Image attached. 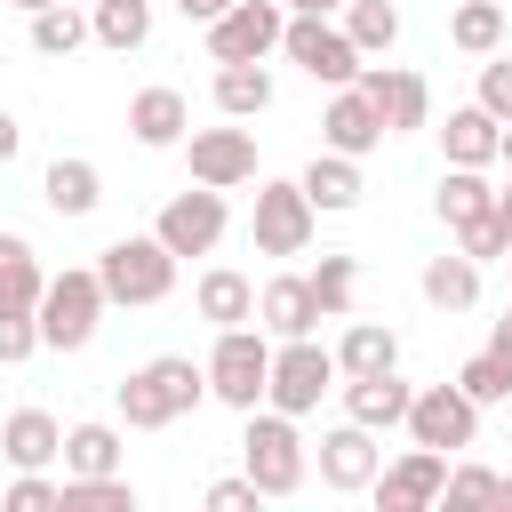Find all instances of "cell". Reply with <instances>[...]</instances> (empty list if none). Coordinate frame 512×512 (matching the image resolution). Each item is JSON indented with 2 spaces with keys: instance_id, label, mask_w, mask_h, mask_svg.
<instances>
[{
  "instance_id": "1",
  "label": "cell",
  "mask_w": 512,
  "mask_h": 512,
  "mask_svg": "<svg viewBox=\"0 0 512 512\" xmlns=\"http://www.w3.org/2000/svg\"><path fill=\"white\" fill-rule=\"evenodd\" d=\"M200 400H208V368L192 352H160V360H144V368L120 376V424L128 432H168Z\"/></svg>"
},
{
  "instance_id": "2",
  "label": "cell",
  "mask_w": 512,
  "mask_h": 512,
  "mask_svg": "<svg viewBox=\"0 0 512 512\" xmlns=\"http://www.w3.org/2000/svg\"><path fill=\"white\" fill-rule=\"evenodd\" d=\"M32 312H40V352H88L112 304H104L96 264H64V272H48V288H40Z\"/></svg>"
},
{
  "instance_id": "3",
  "label": "cell",
  "mask_w": 512,
  "mask_h": 512,
  "mask_svg": "<svg viewBox=\"0 0 512 512\" xmlns=\"http://www.w3.org/2000/svg\"><path fill=\"white\" fill-rule=\"evenodd\" d=\"M208 400H224L232 416H248V408H264V376H272V336L264 328H216V344H208Z\"/></svg>"
},
{
  "instance_id": "4",
  "label": "cell",
  "mask_w": 512,
  "mask_h": 512,
  "mask_svg": "<svg viewBox=\"0 0 512 512\" xmlns=\"http://www.w3.org/2000/svg\"><path fill=\"white\" fill-rule=\"evenodd\" d=\"M240 472H248L264 496H296V488H304V472H312L296 416H280V408H248V432H240Z\"/></svg>"
},
{
  "instance_id": "5",
  "label": "cell",
  "mask_w": 512,
  "mask_h": 512,
  "mask_svg": "<svg viewBox=\"0 0 512 512\" xmlns=\"http://www.w3.org/2000/svg\"><path fill=\"white\" fill-rule=\"evenodd\" d=\"M96 280H104V304H160L176 288V256L152 240V232H120L104 256H96Z\"/></svg>"
},
{
  "instance_id": "6",
  "label": "cell",
  "mask_w": 512,
  "mask_h": 512,
  "mask_svg": "<svg viewBox=\"0 0 512 512\" xmlns=\"http://www.w3.org/2000/svg\"><path fill=\"white\" fill-rule=\"evenodd\" d=\"M336 392V352L320 336H280L272 344V376H264V408L280 416H312Z\"/></svg>"
},
{
  "instance_id": "7",
  "label": "cell",
  "mask_w": 512,
  "mask_h": 512,
  "mask_svg": "<svg viewBox=\"0 0 512 512\" xmlns=\"http://www.w3.org/2000/svg\"><path fill=\"white\" fill-rule=\"evenodd\" d=\"M248 232H256V256H304L312 232H320V208L304 200L296 176H256V216H248Z\"/></svg>"
},
{
  "instance_id": "8",
  "label": "cell",
  "mask_w": 512,
  "mask_h": 512,
  "mask_svg": "<svg viewBox=\"0 0 512 512\" xmlns=\"http://www.w3.org/2000/svg\"><path fill=\"white\" fill-rule=\"evenodd\" d=\"M280 56L296 64V72H312V80H328V88H344V80H360V48L344 40V24H328V16H312V8H288V24H280Z\"/></svg>"
},
{
  "instance_id": "9",
  "label": "cell",
  "mask_w": 512,
  "mask_h": 512,
  "mask_svg": "<svg viewBox=\"0 0 512 512\" xmlns=\"http://www.w3.org/2000/svg\"><path fill=\"white\" fill-rule=\"evenodd\" d=\"M400 432H408L416 448H440V456H456V448H472V440H480V408L456 392V376H448V384H416V400H408Z\"/></svg>"
},
{
  "instance_id": "10",
  "label": "cell",
  "mask_w": 512,
  "mask_h": 512,
  "mask_svg": "<svg viewBox=\"0 0 512 512\" xmlns=\"http://www.w3.org/2000/svg\"><path fill=\"white\" fill-rule=\"evenodd\" d=\"M224 224H232V208H224V192L216 184H192V192H176L168 208H160V224H152V240L184 264V256H208L216 240H224Z\"/></svg>"
},
{
  "instance_id": "11",
  "label": "cell",
  "mask_w": 512,
  "mask_h": 512,
  "mask_svg": "<svg viewBox=\"0 0 512 512\" xmlns=\"http://www.w3.org/2000/svg\"><path fill=\"white\" fill-rule=\"evenodd\" d=\"M184 168H192V184L240 192V184H256V136L240 120L232 128H184Z\"/></svg>"
},
{
  "instance_id": "12",
  "label": "cell",
  "mask_w": 512,
  "mask_h": 512,
  "mask_svg": "<svg viewBox=\"0 0 512 512\" xmlns=\"http://www.w3.org/2000/svg\"><path fill=\"white\" fill-rule=\"evenodd\" d=\"M280 24H288L280 0H232V8L208 24V56H216V64H264V56L280 48Z\"/></svg>"
},
{
  "instance_id": "13",
  "label": "cell",
  "mask_w": 512,
  "mask_h": 512,
  "mask_svg": "<svg viewBox=\"0 0 512 512\" xmlns=\"http://www.w3.org/2000/svg\"><path fill=\"white\" fill-rule=\"evenodd\" d=\"M360 88H368V104L384 112V136L432 128V88H424V72H408V64H360Z\"/></svg>"
},
{
  "instance_id": "14",
  "label": "cell",
  "mask_w": 512,
  "mask_h": 512,
  "mask_svg": "<svg viewBox=\"0 0 512 512\" xmlns=\"http://www.w3.org/2000/svg\"><path fill=\"white\" fill-rule=\"evenodd\" d=\"M312 464H320V488H336V496H368V480H376L384 448H376V432H368V424H352V416H344L336 432H320Z\"/></svg>"
},
{
  "instance_id": "15",
  "label": "cell",
  "mask_w": 512,
  "mask_h": 512,
  "mask_svg": "<svg viewBox=\"0 0 512 512\" xmlns=\"http://www.w3.org/2000/svg\"><path fill=\"white\" fill-rule=\"evenodd\" d=\"M440 480H448V456L440 448H400L392 464H376L368 496L384 512H424V504H440Z\"/></svg>"
},
{
  "instance_id": "16",
  "label": "cell",
  "mask_w": 512,
  "mask_h": 512,
  "mask_svg": "<svg viewBox=\"0 0 512 512\" xmlns=\"http://www.w3.org/2000/svg\"><path fill=\"white\" fill-rule=\"evenodd\" d=\"M320 144H328V152H344V160H368V152L384 144V112L368 104V88H360V80H344V88L328 96V112H320Z\"/></svg>"
},
{
  "instance_id": "17",
  "label": "cell",
  "mask_w": 512,
  "mask_h": 512,
  "mask_svg": "<svg viewBox=\"0 0 512 512\" xmlns=\"http://www.w3.org/2000/svg\"><path fill=\"white\" fill-rule=\"evenodd\" d=\"M256 328L280 344V336H320V296H312V280L304 272H272L264 288H256Z\"/></svg>"
},
{
  "instance_id": "18",
  "label": "cell",
  "mask_w": 512,
  "mask_h": 512,
  "mask_svg": "<svg viewBox=\"0 0 512 512\" xmlns=\"http://www.w3.org/2000/svg\"><path fill=\"white\" fill-rule=\"evenodd\" d=\"M184 128H192L184 88L152 80V88H136V96H128V136H136L144 152H176V144H184Z\"/></svg>"
},
{
  "instance_id": "19",
  "label": "cell",
  "mask_w": 512,
  "mask_h": 512,
  "mask_svg": "<svg viewBox=\"0 0 512 512\" xmlns=\"http://www.w3.org/2000/svg\"><path fill=\"white\" fill-rule=\"evenodd\" d=\"M336 392H344V416L368 424V432H392V424L408 416V400H416V384H408L400 368H384V376H344Z\"/></svg>"
},
{
  "instance_id": "20",
  "label": "cell",
  "mask_w": 512,
  "mask_h": 512,
  "mask_svg": "<svg viewBox=\"0 0 512 512\" xmlns=\"http://www.w3.org/2000/svg\"><path fill=\"white\" fill-rule=\"evenodd\" d=\"M304 184V200L320 208V216H344V208H360V192H368V176H360V160H344V152H312V168L296 176Z\"/></svg>"
},
{
  "instance_id": "21",
  "label": "cell",
  "mask_w": 512,
  "mask_h": 512,
  "mask_svg": "<svg viewBox=\"0 0 512 512\" xmlns=\"http://www.w3.org/2000/svg\"><path fill=\"white\" fill-rule=\"evenodd\" d=\"M496 112H480V104H456L448 120H440V152H448V168H496Z\"/></svg>"
},
{
  "instance_id": "22",
  "label": "cell",
  "mask_w": 512,
  "mask_h": 512,
  "mask_svg": "<svg viewBox=\"0 0 512 512\" xmlns=\"http://www.w3.org/2000/svg\"><path fill=\"white\" fill-rule=\"evenodd\" d=\"M40 200H48L56 216H96V200H104V168H96V160H80V152H64V160H48Z\"/></svg>"
},
{
  "instance_id": "23",
  "label": "cell",
  "mask_w": 512,
  "mask_h": 512,
  "mask_svg": "<svg viewBox=\"0 0 512 512\" xmlns=\"http://www.w3.org/2000/svg\"><path fill=\"white\" fill-rule=\"evenodd\" d=\"M416 288H424V304H432V312H472V304H480V264H472L464 248H448V256H424Z\"/></svg>"
},
{
  "instance_id": "24",
  "label": "cell",
  "mask_w": 512,
  "mask_h": 512,
  "mask_svg": "<svg viewBox=\"0 0 512 512\" xmlns=\"http://www.w3.org/2000/svg\"><path fill=\"white\" fill-rule=\"evenodd\" d=\"M192 304H200L208 328H240V320H256V280L232 272V264H216V272L192 280Z\"/></svg>"
},
{
  "instance_id": "25",
  "label": "cell",
  "mask_w": 512,
  "mask_h": 512,
  "mask_svg": "<svg viewBox=\"0 0 512 512\" xmlns=\"http://www.w3.org/2000/svg\"><path fill=\"white\" fill-rule=\"evenodd\" d=\"M56 448H64V424H56L48 408H16V416L0 424V456H8L16 472H40V464H56Z\"/></svg>"
},
{
  "instance_id": "26",
  "label": "cell",
  "mask_w": 512,
  "mask_h": 512,
  "mask_svg": "<svg viewBox=\"0 0 512 512\" xmlns=\"http://www.w3.org/2000/svg\"><path fill=\"white\" fill-rule=\"evenodd\" d=\"M384 368H400V336L384 320H352L336 336V376H384Z\"/></svg>"
},
{
  "instance_id": "27",
  "label": "cell",
  "mask_w": 512,
  "mask_h": 512,
  "mask_svg": "<svg viewBox=\"0 0 512 512\" xmlns=\"http://www.w3.org/2000/svg\"><path fill=\"white\" fill-rule=\"evenodd\" d=\"M88 40L112 48V56H136L152 40V0H96L88 8Z\"/></svg>"
},
{
  "instance_id": "28",
  "label": "cell",
  "mask_w": 512,
  "mask_h": 512,
  "mask_svg": "<svg viewBox=\"0 0 512 512\" xmlns=\"http://www.w3.org/2000/svg\"><path fill=\"white\" fill-rule=\"evenodd\" d=\"M64 480H96V472H120V424H64Z\"/></svg>"
},
{
  "instance_id": "29",
  "label": "cell",
  "mask_w": 512,
  "mask_h": 512,
  "mask_svg": "<svg viewBox=\"0 0 512 512\" xmlns=\"http://www.w3.org/2000/svg\"><path fill=\"white\" fill-rule=\"evenodd\" d=\"M216 112L224 120H264L272 112V72L264 64H216Z\"/></svg>"
},
{
  "instance_id": "30",
  "label": "cell",
  "mask_w": 512,
  "mask_h": 512,
  "mask_svg": "<svg viewBox=\"0 0 512 512\" xmlns=\"http://www.w3.org/2000/svg\"><path fill=\"white\" fill-rule=\"evenodd\" d=\"M432 208H440V224L456 232V224H472V216H488V208H496V184H488L480 168H440Z\"/></svg>"
},
{
  "instance_id": "31",
  "label": "cell",
  "mask_w": 512,
  "mask_h": 512,
  "mask_svg": "<svg viewBox=\"0 0 512 512\" xmlns=\"http://www.w3.org/2000/svg\"><path fill=\"white\" fill-rule=\"evenodd\" d=\"M336 16H344V40L360 56H392V40H400V8L392 0H344Z\"/></svg>"
},
{
  "instance_id": "32",
  "label": "cell",
  "mask_w": 512,
  "mask_h": 512,
  "mask_svg": "<svg viewBox=\"0 0 512 512\" xmlns=\"http://www.w3.org/2000/svg\"><path fill=\"white\" fill-rule=\"evenodd\" d=\"M48 272H40V248L24 232H0V304H40Z\"/></svg>"
},
{
  "instance_id": "33",
  "label": "cell",
  "mask_w": 512,
  "mask_h": 512,
  "mask_svg": "<svg viewBox=\"0 0 512 512\" xmlns=\"http://www.w3.org/2000/svg\"><path fill=\"white\" fill-rule=\"evenodd\" d=\"M72 48H88V16L72 0L32 8V56H72Z\"/></svg>"
},
{
  "instance_id": "34",
  "label": "cell",
  "mask_w": 512,
  "mask_h": 512,
  "mask_svg": "<svg viewBox=\"0 0 512 512\" xmlns=\"http://www.w3.org/2000/svg\"><path fill=\"white\" fill-rule=\"evenodd\" d=\"M448 40H456L464 56H496V48H504V8H496V0H456Z\"/></svg>"
},
{
  "instance_id": "35",
  "label": "cell",
  "mask_w": 512,
  "mask_h": 512,
  "mask_svg": "<svg viewBox=\"0 0 512 512\" xmlns=\"http://www.w3.org/2000/svg\"><path fill=\"white\" fill-rule=\"evenodd\" d=\"M456 392H464L472 408H496V400H512V360L480 344V352H472V360L456 368Z\"/></svg>"
},
{
  "instance_id": "36",
  "label": "cell",
  "mask_w": 512,
  "mask_h": 512,
  "mask_svg": "<svg viewBox=\"0 0 512 512\" xmlns=\"http://www.w3.org/2000/svg\"><path fill=\"white\" fill-rule=\"evenodd\" d=\"M312 296H320V320H352V296H360V264L352 256H320V272H304Z\"/></svg>"
},
{
  "instance_id": "37",
  "label": "cell",
  "mask_w": 512,
  "mask_h": 512,
  "mask_svg": "<svg viewBox=\"0 0 512 512\" xmlns=\"http://www.w3.org/2000/svg\"><path fill=\"white\" fill-rule=\"evenodd\" d=\"M64 512H136V488L120 472H96V480H64Z\"/></svg>"
},
{
  "instance_id": "38",
  "label": "cell",
  "mask_w": 512,
  "mask_h": 512,
  "mask_svg": "<svg viewBox=\"0 0 512 512\" xmlns=\"http://www.w3.org/2000/svg\"><path fill=\"white\" fill-rule=\"evenodd\" d=\"M456 248L472 256V264H504V248H512V224L488 208V216H472V224H456Z\"/></svg>"
},
{
  "instance_id": "39",
  "label": "cell",
  "mask_w": 512,
  "mask_h": 512,
  "mask_svg": "<svg viewBox=\"0 0 512 512\" xmlns=\"http://www.w3.org/2000/svg\"><path fill=\"white\" fill-rule=\"evenodd\" d=\"M0 512H64V480H48V464L40 472H16L8 496H0Z\"/></svg>"
},
{
  "instance_id": "40",
  "label": "cell",
  "mask_w": 512,
  "mask_h": 512,
  "mask_svg": "<svg viewBox=\"0 0 512 512\" xmlns=\"http://www.w3.org/2000/svg\"><path fill=\"white\" fill-rule=\"evenodd\" d=\"M32 352H40V312L32 304H0V368H16Z\"/></svg>"
},
{
  "instance_id": "41",
  "label": "cell",
  "mask_w": 512,
  "mask_h": 512,
  "mask_svg": "<svg viewBox=\"0 0 512 512\" xmlns=\"http://www.w3.org/2000/svg\"><path fill=\"white\" fill-rule=\"evenodd\" d=\"M440 504H496V472H488V464H448Z\"/></svg>"
},
{
  "instance_id": "42",
  "label": "cell",
  "mask_w": 512,
  "mask_h": 512,
  "mask_svg": "<svg viewBox=\"0 0 512 512\" xmlns=\"http://www.w3.org/2000/svg\"><path fill=\"white\" fill-rule=\"evenodd\" d=\"M480 112H496V120H512V56L496 48L488 64H480V96H472Z\"/></svg>"
},
{
  "instance_id": "43",
  "label": "cell",
  "mask_w": 512,
  "mask_h": 512,
  "mask_svg": "<svg viewBox=\"0 0 512 512\" xmlns=\"http://www.w3.org/2000/svg\"><path fill=\"white\" fill-rule=\"evenodd\" d=\"M208 512H256L264 504V488L248 480V472H232V480H208V496H200Z\"/></svg>"
},
{
  "instance_id": "44",
  "label": "cell",
  "mask_w": 512,
  "mask_h": 512,
  "mask_svg": "<svg viewBox=\"0 0 512 512\" xmlns=\"http://www.w3.org/2000/svg\"><path fill=\"white\" fill-rule=\"evenodd\" d=\"M16 152H24V128H16V112H8V104H0V168H8V160H16Z\"/></svg>"
},
{
  "instance_id": "45",
  "label": "cell",
  "mask_w": 512,
  "mask_h": 512,
  "mask_svg": "<svg viewBox=\"0 0 512 512\" xmlns=\"http://www.w3.org/2000/svg\"><path fill=\"white\" fill-rule=\"evenodd\" d=\"M176 8H184V24H216L232 0H176Z\"/></svg>"
},
{
  "instance_id": "46",
  "label": "cell",
  "mask_w": 512,
  "mask_h": 512,
  "mask_svg": "<svg viewBox=\"0 0 512 512\" xmlns=\"http://www.w3.org/2000/svg\"><path fill=\"white\" fill-rule=\"evenodd\" d=\"M488 352H504V360H512V304H504V320L488 328Z\"/></svg>"
},
{
  "instance_id": "47",
  "label": "cell",
  "mask_w": 512,
  "mask_h": 512,
  "mask_svg": "<svg viewBox=\"0 0 512 512\" xmlns=\"http://www.w3.org/2000/svg\"><path fill=\"white\" fill-rule=\"evenodd\" d=\"M280 8H312V16H336L344 0H280Z\"/></svg>"
},
{
  "instance_id": "48",
  "label": "cell",
  "mask_w": 512,
  "mask_h": 512,
  "mask_svg": "<svg viewBox=\"0 0 512 512\" xmlns=\"http://www.w3.org/2000/svg\"><path fill=\"white\" fill-rule=\"evenodd\" d=\"M496 216H504V224H512V176H504V184H496Z\"/></svg>"
},
{
  "instance_id": "49",
  "label": "cell",
  "mask_w": 512,
  "mask_h": 512,
  "mask_svg": "<svg viewBox=\"0 0 512 512\" xmlns=\"http://www.w3.org/2000/svg\"><path fill=\"white\" fill-rule=\"evenodd\" d=\"M496 160H504V168H512V120H504V128H496Z\"/></svg>"
},
{
  "instance_id": "50",
  "label": "cell",
  "mask_w": 512,
  "mask_h": 512,
  "mask_svg": "<svg viewBox=\"0 0 512 512\" xmlns=\"http://www.w3.org/2000/svg\"><path fill=\"white\" fill-rule=\"evenodd\" d=\"M496 504H512V472H496Z\"/></svg>"
},
{
  "instance_id": "51",
  "label": "cell",
  "mask_w": 512,
  "mask_h": 512,
  "mask_svg": "<svg viewBox=\"0 0 512 512\" xmlns=\"http://www.w3.org/2000/svg\"><path fill=\"white\" fill-rule=\"evenodd\" d=\"M16 8H24V16H32V8H48V0H16Z\"/></svg>"
},
{
  "instance_id": "52",
  "label": "cell",
  "mask_w": 512,
  "mask_h": 512,
  "mask_svg": "<svg viewBox=\"0 0 512 512\" xmlns=\"http://www.w3.org/2000/svg\"><path fill=\"white\" fill-rule=\"evenodd\" d=\"M504 272H512V248H504Z\"/></svg>"
}]
</instances>
